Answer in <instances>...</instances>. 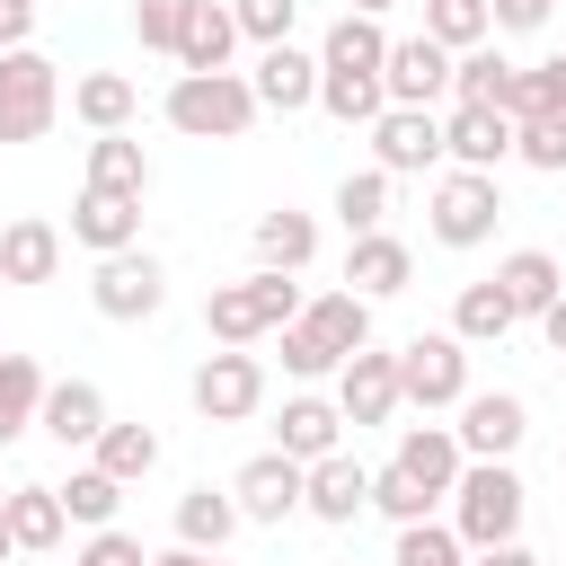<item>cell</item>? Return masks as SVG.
<instances>
[{"label": "cell", "instance_id": "3", "mask_svg": "<svg viewBox=\"0 0 566 566\" xmlns=\"http://www.w3.org/2000/svg\"><path fill=\"white\" fill-rule=\"evenodd\" d=\"M283 318H301V283L274 274V265H256L239 283H212V301H203V336L212 345H265Z\"/></svg>", "mask_w": 566, "mask_h": 566}, {"label": "cell", "instance_id": "33", "mask_svg": "<svg viewBox=\"0 0 566 566\" xmlns=\"http://www.w3.org/2000/svg\"><path fill=\"white\" fill-rule=\"evenodd\" d=\"M230 531H239L230 486H186V495H177V539H186V548H230Z\"/></svg>", "mask_w": 566, "mask_h": 566}, {"label": "cell", "instance_id": "39", "mask_svg": "<svg viewBox=\"0 0 566 566\" xmlns=\"http://www.w3.org/2000/svg\"><path fill=\"white\" fill-rule=\"evenodd\" d=\"M424 35H433L442 53H469V44H486L495 27H486V0H424Z\"/></svg>", "mask_w": 566, "mask_h": 566}, {"label": "cell", "instance_id": "14", "mask_svg": "<svg viewBox=\"0 0 566 566\" xmlns=\"http://www.w3.org/2000/svg\"><path fill=\"white\" fill-rule=\"evenodd\" d=\"M230 504H239V522H292L301 513V460L292 451H256L230 478Z\"/></svg>", "mask_w": 566, "mask_h": 566}, {"label": "cell", "instance_id": "50", "mask_svg": "<svg viewBox=\"0 0 566 566\" xmlns=\"http://www.w3.org/2000/svg\"><path fill=\"white\" fill-rule=\"evenodd\" d=\"M539 336H548V354H566V292L539 310Z\"/></svg>", "mask_w": 566, "mask_h": 566}, {"label": "cell", "instance_id": "32", "mask_svg": "<svg viewBox=\"0 0 566 566\" xmlns=\"http://www.w3.org/2000/svg\"><path fill=\"white\" fill-rule=\"evenodd\" d=\"M88 186H97V195H150L142 142H133V133H97V142H88Z\"/></svg>", "mask_w": 566, "mask_h": 566}, {"label": "cell", "instance_id": "21", "mask_svg": "<svg viewBox=\"0 0 566 566\" xmlns=\"http://www.w3.org/2000/svg\"><path fill=\"white\" fill-rule=\"evenodd\" d=\"M62 274V230L44 212H18L0 230V283H53Z\"/></svg>", "mask_w": 566, "mask_h": 566}, {"label": "cell", "instance_id": "20", "mask_svg": "<svg viewBox=\"0 0 566 566\" xmlns=\"http://www.w3.org/2000/svg\"><path fill=\"white\" fill-rule=\"evenodd\" d=\"M336 442H345V416H336V398H318V389L283 398V416H274V451H292V460L310 469V460H327Z\"/></svg>", "mask_w": 566, "mask_h": 566}, {"label": "cell", "instance_id": "15", "mask_svg": "<svg viewBox=\"0 0 566 566\" xmlns=\"http://www.w3.org/2000/svg\"><path fill=\"white\" fill-rule=\"evenodd\" d=\"M248 88H256V106L301 115V106H318V53H301V44H256Z\"/></svg>", "mask_w": 566, "mask_h": 566}, {"label": "cell", "instance_id": "1", "mask_svg": "<svg viewBox=\"0 0 566 566\" xmlns=\"http://www.w3.org/2000/svg\"><path fill=\"white\" fill-rule=\"evenodd\" d=\"M522 513H531V486L513 478V460H460L451 478V531L460 548H495V539H522Z\"/></svg>", "mask_w": 566, "mask_h": 566}, {"label": "cell", "instance_id": "11", "mask_svg": "<svg viewBox=\"0 0 566 566\" xmlns=\"http://www.w3.org/2000/svg\"><path fill=\"white\" fill-rule=\"evenodd\" d=\"M336 416L363 433V424H389L398 416V354H380V345H354L345 363H336Z\"/></svg>", "mask_w": 566, "mask_h": 566}, {"label": "cell", "instance_id": "28", "mask_svg": "<svg viewBox=\"0 0 566 566\" xmlns=\"http://www.w3.org/2000/svg\"><path fill=\"white\" fill-rule=\"evenodd\" d=\"M513 80H522V71H513L495 44L451 53V97H460V106H495V115H504V106H513Z\"/></svg>", "mask_w": 566, "mask_h": 566}, {"label": "cell", "instance_id": "27", "mask_svg": "<svg viewBox=\"0 0 566 566\" xmlns=\"http://www.w3.org/2000/svg\"><path fill=\"white\" fill-rule=\"evenodd\" d=\"M301 327L345 363L354 345H371V301H363V292H318V301H301Z\"/></svg>", "mask_w": 566, "mask_h": 566}, {"label": "cell", "instance_id": "42", "mask_svg": "<svg viewBox=\"0 0 566 566\" xmlns=\"http://www.w3.org/2000/svg\"><path fill=\"white\" fill-rule=\"evenodd\" d=\"M433 504H442V495H424L398 460H389V469H371V513H389V522H424Z\"/></svg>", "mask_w": 566, "mask_h": 566}, {"label": "cell", "instance_id": "40", "mask_svg": "<svg viewBox=\"0 0 566 566\" xmlns=\"http://www.w3.org/2000/svg\"><path fill=\"white\" fill-rule=\"evenodd\" d=\"M513 124H531V115H566V53H548V62H531L522 80H513V106H504Z\"/></svg>", "mask_w": 566, "mask_h": 566}, {"label": "cell", "instance_id": "53", "mask_svg": "<svg viewBox=\"0 0 566 566\" xmlns=\"http://www.w3.org/2000/svg\"><path fill=\"white\" fill-rule=\"evenodd\" d=\"M354 9H363V18H380V9H398V0H354Z\"/></svg>", "mask_w": 566, "mask_h": 566}, {"label": "cell", "instance_id": "23", "mask_svg": "<svg viewBox=\"0 0 566 566\" xmlns=\"http://www.w3.org/2000/svg\"><path fill=\"white\" fill-rule=\"evenodd\" d=\"M71 115H80L88 133H124V124L142 115L133 71H80V80H71Z\"/></svg>", "mask_w": 566, "mask_h": 566}, {"label": "cell", "instance_id": "46", "mask_svg": "<svg viewBox=\"0 0 566 566\" xmlns=\"http://www.w3.org/2000/svg\"><path fill=\"white\" fill-rule=\"evenodd\" d=\"M71 566H150V557H142V539H133V531H115V522H106V531H88V539H80V557H71Z\"/></svg>", "mask_w": 566, "mask_h": 566}, {"label": "cell", "instance_id": "52", "mask_svg": "<svg viewBox=\"0 0 566 566\" xmlns=\"http://www.w3.org/2000/svg\"><path fill=\"white\" fill-rule=\"evenodd\" d=\"M9 557H18V539H9V513H0V566H9Z\"/></svg>", "mask_w": 566, "mask_h": 566}, {"label": "cell", "instance_id": "45", "mask_svg": "<svg viewBox=\"0 0 566 566\" xmlns=\"http://www.w3.org/2000/svg\"><path fill=\"white\" fill-rule=\"evenodd\" d=\"M230 18H239V35H248V44H292L301 0H230Z\"/></svg>", "mask_w": 566, "mask_h": 566}, {"label": "cell", "instance_id": "9", "mask_svg": "<svg viewBox=\"0 0 566 566\" xmlns=\"http://www.w3.org/2000/svg\"><path fill=\"white\" fill-rule=\"evenodd\" d=\"M363 133H371V168H389V177L442 168V115L433 106H380Z\"/></svg>", "mask_w": 566, "mask_h": 566}, {"label": "cell", "instance_id": "22", "mask_svg": "<svg viewBox=\"0 0 566 566\" xmlns=\"http://www.w3.org/2000/svg\"><path fill=\"white\" fill-rule=\"evenodd\" d=\"M460 433L451 424H398V469L424 486V495H451V478H460Z\"/></svg>", "mask_w": 566, "mask_h": 566}, {"label": "cell", "instance_id": "10", "mask_svg": "<svg viewBox=\"0 0 566 566\" xmlns=\"http://www.w3.org/2000/svg\"><path fill=\"white\" fill-rule=\"evenodd\" d=\"M301 513H310V522H327V531H354V522L371 513V469L336 442L327 460H310V469H301Z\"/></svg>", "mask_w": 566, "mask_h": 566}, {"label": "cell", "instance_id": "17", "mask_svg": "<svg viewBox=\"0 0 566 566\" xmlns=\"http://www.w3.org/2000/svg\"><path fill=\"white\" fill-rule=\"evenodd\" d=\"M71 239H80L88 256L133 248V239H142V195H97V186H80V203H71Z\"/></svg>", "mask_w": 566, "mask_h": 566}, {"label": "cell", "instance_id": "13", "mask_svg": "<svg viewBox=\"0 0 566 566\" xmlns=\"http://www.w3.org/2000/svg\"><path fill=\"white\" fill-rule=\"evenodd\" d=\"M380 88H389V106H442L451 97V53L433 35H398L380 53Z\"/></svg>", "mask_w": 566, "mask_h": 566}, {"label": "cell", "instance_id": "30", "mask_svg": "<svg viewBox=\"0 0 566 566\" xmlns=\"http://www.w3.org/2000/svg\"><path fill=\"white\" fill-rule=\"evenodd\" d=\"M513 327H522V318H513V301L495 292V274H486V283H460V301H451V336H460V345H504Z\"/></svg>", "mask_w": 566, "mask_h": 566}, {"label": "cell", "instance_id": "24", "mask_svg": "<svg viewBox=\"0 0 566 566\" xmlns=\"http://www.w3.org/2000/svg\"><path fill=\"white\" fill-rule=\"evenodd\" d=\"M495 292L513 301V318H539V310L566 292V265H557L548 248H513V256L495 265Z\"/></svg>", "mask_w": 566, "mask_h": 566}, {"label": "cell", "instance_id": "6", "mask_svg": "<svg viewBox=\"0 0 566 566\" xmlns=\"http://www.w3.org/2000/svg\"><path fill=\"white\" fill-rule=\"evenodd\" d=\"M460 398H469V345H460L451 327L407 336V345H398V407L442 416V407H460Z\"/></svg>", "mask_w": 566, "mask_h": 566}, {"label": "cell", "instance_id": "25", "mask_svg": "<svg viewBox=\"0 0 566 566\" xmlns=\"http://www.w3.org/2000/svg\"><path fill=\"white\" fill-rule=\"evenodd\" d=\"M0 513H9V539H18L27 557H53V548H62V531H71V513H62V495H53V486H9V495H0Z\"/></svg>", "mask_w": 566, "mask_h": 566}, {"label": "cell", "instance_id": "36", "mask_svg": "<svg viewBox=\"0 0 566 566\" xmlns=\"http://www.w3.org/2000/svg\"><path fill=\"white\" fill-rule=\"evenodd\" d=\"M53 495H62V513H71L80 531H106L115 504H124V478H106V469L88 460V469H71V486H53Z\"/></svg>", "mask_w": 566, "mask_h": 566}, {"label": "cell", "instance_id": "19", "mask_svg": "<svg viewBox=\"0 0 566 566\" xmlns=\"http://www.w3.org/2000/svg\"><path fill=\"white\" fill-rule=\"evenodd\" d=\"M35 424H44L62 451H88V442H97V424H106V389H97V380H44Z\"/></svg>", "mask_w": 566, "mask_h": 566}, {"label": "cell", "instance_id": "44", "mask_svg": "<svg viewBox=\"0 0 566 566\" xmlns=\"http://www.w3.org/2000/svg\"><path fill=\"white\" fill-rule=\"evenodd\" d=\"M186 9H195V0H133V35H142V53H177Z\"/></svg>", "mask_w": 566, "mask_h": 566}, {"label": "cell", "instance_id": "2", "mask_svg": "<svg viewBox=\"0 0 566 566\" xmlns=\"http://www.w3.org/2000/svg\"><path fill=\"white\" fill-rule=\"evenodd\" d=\"M159 115H168L186 142H239L265 106H256L248 71H177V80H168V97H159Z\"/></svg>", "mask_w": 566, "mask_h": 566}, {"label": "cell", "instance_id": "37", "mask_svg": "<svg viewBox=\"0 0 566 566\" xmlns=\"http://www.w3.org/2000/svg\"><path fill=\"white\" fill-rule=\"evenodd\" d=\"M336 221H345V239L380 230V221H389V168H354V177L336 186Z\"/></svg>", "mask_w": 566, "mask_h": 566}, {"label": "cell", "instance_id": "12", "mask_svg": "<svg viewBox=\"0 0 566 566\" xmlns=\"http://www.w3.org/2000/svg\"><path fill=\"white\" fill-rule=\"evenodd\" d=\"M451 433H460V451H469V460H513V451H522V433H531V407H522L513 389H469Z\"/></svg>", "mask_w": 566, "mask_h": 566}, {"label": "cell", "instance_id": "18", "mask_svg": "<svg viewBox=\"0 0 566 566\" xmlns=\"http://www.w3.org/2000/svg\"><path fill=\"white\" fill-rule=\"evenodd\" d=\"M407 274H416V248H407V239H389V230H363V239L345 248V292H363V301L407 292Z\"/></svg>", "mask_w": 566, "mask_h": 566}, {"label": "cell", "instance_id": "31", "mask_svg": "<svg viewBox=\"0 0 566 566\" xmlns=\"http://www.w3.org/2000/svg\"><path fill=\"white\" fill-rule=\"evenodd\" d=\"M88 460H97L106 478L142 486V478L159 469V433H150V424H115V416H106V424H97V442H88Z\"/></svg>", "mask_w": 566, "mask_h": 566}, {"label": "cell", "instance_id": "51", "mask_svg": "<svg viewBox=\"0 0 566 566\" xmlns=\"http://www.w3.org/2000/svg\"><path fill=\"white\" fill-rule=\"evenodd\" d=\"M150 566H221V548H186V539H177V548H159Z\"/></svg>", "mask_w": 566, "mask_h": 566}, {"label": "cell", "instance_id": "54", "mask_svg": "<svg viewBox=\"0 0 566 566\" xmlns=\"http://www.w3.org/2000/svg\"><path fill=\"white\" fill-rule=\"evenodd\" d=\"M557 460H566V451H557Z\"/></svg>", "mask_w": 566, "mask_h": 566}, {"label": "cell", "instance_id": "35", "mask_svg": "<svg viewBox=\"0 0 566 566\" xmlns=\"http://www.w3.org/2000/svg\"><path fill=\"white\" fill-rule=\"evenodd\" d=\"M318 106L336 124H371L389 106V88H380V71H318Z\"/></svg>", "mask_w": 566, "mask_h": 566}, {"label": "cell", "instance_id": "48", "mask_svg": "<svg viewBox=\"0 0 566 566\" xmlns=\"http://www.w3.org/2000/svg\"><path fill=\"white\" fill-rule=\"evenodd\" d=\"M35 9H44V0H0V53L35 35Z\"/></svg>", "mask_w": 566, "mask_h": 566}, {"label": "cell", "instance_id": "29", "mask_svg": "<svg viewBox=\"0 0 566 566\" xmlns=\"http://www.w3.org/2000/svg\"><path fill=\"white\" fill-rule=\"evenodd\" d=\"M230 44H239L230 0H195V9H186V35H177V62H186V71H230Z\"/></svg>", "mask_w": 566, "mask_h": 566}, {"label": "cell", "instance_id": "34", "mask_svg": "<svg viewBox=\"0 0 566 566\" xmlns=\"http://www.w3.org/2000/svg\"><path fill=\"white\" fill-rule=\"evenodd\" d=\"M35 407H44V363L35 354H0V442L35 433Z\"/></svg>", "mask_w": 566, "mask_h": 566}, {"label": "cell", "instance_id": "4", "mask_svg": "<svg viewBox=\"0 0 566 566\" xmlns=\"http://www.w3.org/2000/svg\"><path fill=\"white\" fill-rule=\"evenodd\" d=\"M53 115H62V62L35 44H9L0 53V142H44Z\"/></svg>", "mask_w": 566, "mask_h": 566}, {"label": "cell", "instance_id": "16", "mask_svg": "<svg viewBox=\"0 0 566 566\" xmlns=\"http://www.w3.org/2000/svg\"><path fill=\"white\" fill-rule=\"evenodd\" d=\"M442 159L495 177V168L513 159V115H495V106H451V115H442Z\"/></svg>", "mask_w": 566, "mask_h": 566}, {"label": "cell", "instance_id": "41", "mask_svg": "<svg viewBox=\"0 0 566 566\" xmlns=\"http://www.w3.org/2000/svg\"><path fill=\"white\" fill-rule=\"evenodd\" d=\"M513 159L539 168V177H566V115H531V124H513Z\"/></svg>", "mask_w": 566, "mask_h": 566}, {"label": "cell", "instance_id": "8", "mask_svg": "<svg viewBox=\"0 0 566 566\" xmlns=\"http://www.w3.org/2000/svg\"><path fill=\"white\" fill-rule=\"evenodd\" d=\"M88 301H97V318L133 327V318H159V301H168V274H159V256L133 239V248L97 256V274H88Z\"/></svg>", "mask_w": 566, "mask_h": 566}, {"label": "cell", "instance_id": "5", "mask_svg": "<svg viewBox=\"0 0 566 566\" xmlns=\"http://www.w3.org/2000/svg\"><path fill=\"white\" fill-rule=\"evenodd\" d=\"M495 221H504V186H495L486 168H442V177H433V195H424V230H433L442 248H486Z\"/></svg>", "mask_w": 566, "mask_h": 566}, {"label": "cell", "instance_id": "38", "mask_svg": "<svg viewBox=\"0 0 566 566\" xmlns=\"http://www.w3.org/2000/svg\"><path fill=\"white\" fill-rule=\"evenodd\" d=\"M389 566H469V548H460V531L451 522H398V548H389Z\"/></svg>", "mask_w": 566, "mask_h": 566}, {"label": "cell", "instance_id": "47", "mask_svg": "<svg viewBox=\"0 0 566 566\" xmlns=\"http://www.w3.org/2000/svg\"><path fill=\"white\" fill-rule=\"evenodd\" d=\"M548 9H557V0H486V27H495V35H539Z\"/></svg>", "mask_w": 566, "mask_h": 566}, {"label": "cell", "instance_id": "43", "mask_svg": "<svg viewBox=\"0 0 566 566\" xmlns=\"http://www.w3.org/2000/svg\"><path fill=\"white\" fill-rule=\"evenodd\" d=\"M274 354H283V371H292V380H327V371H336V354H327L301 318H283V327H274Z\"/></svg>", "mask_w": 566, "mask_h": 566}, {"label": "cell", "instance_id": "49", "mask_svg": "<svg viewBox=\"0 0 566 566\" xmlns=\"http://www.w3.org/2000/svg\"><path fill=\"white\" fill-rule=\"evenodd\" d=\"M469 566H539V557H531V548H522V539H495V548H478V557H469Z\"/></svg>", "mask_w": 566, "mask_h": 566}, {"label": "cell", "instance_id": "7", "mask_svg": "<svg viewBox=\"0 0 566 566\" xmlns=\"http://www.w3.org/2000/svg\"><path fill=\"white\" fill-rule=\"evenodd\" d=\"M186 398H195V416H203V424H248V416L265 407V363H256L248 345H221V354H203V363H195Z\"/></svg>", "mask_w": 566, "mask_h": 566}, {"label": "cell", "instance_id": "26", "mask_svg": "<svg viewBox=\"0 0 566 566\" xmlns=\"http://www.w3.org/2000/svg\"><path fill=\"white\" fill-rule=\"evenodd\" d=\"M256 265H274V274H301L310 256H318V221L310 212H292V203H274V212H256Z\"/></svg>", "mask_w": 566, "mask_h": 566}]
</instances>
